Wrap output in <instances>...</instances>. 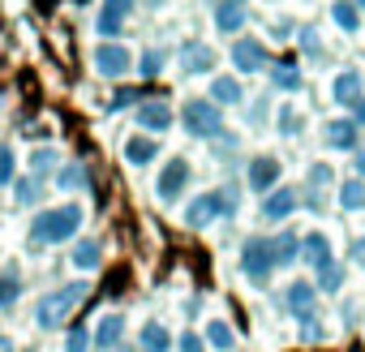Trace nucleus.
<instances>
[{
    "instance_id": "37",
    "label": "nucleus",
    "mask_w": 365,
    "mask_h": 352,
    "mask_svg": "<svg viewBox=\"0 0 365 352\" xmlns=\"http://www.w3.org/2000/svg\"><path fill=\"white\" fill-rule=\"evenodd\" d=\"M78 181H86V167H78V163H73V167H65V172H61V185H65V190H69V185H78Z\"/></svg>"
},
{
    "instance_id": "36",
    "label": "nucleus",
    "mask_w": 365,
    "mask_h": 352,
    "mask_svg": "<svg viewBox=\"0 0 365 352\" xmlns=\"http://www.w3.org/2000/svg\"><path fill=\"white\" fill-rule=\"evenodd\" d=\"M0 181H14V150L0 146Z\"/></svg>"
},
{
    "instance_id": "47",
    "label": "nucleus",
    "mask_w": 365,
    "mask_h": 352,
    "mask_svg": "<svg viewBox=\"0 0 365 352\" xmlns=\"http://www.w3.org/2000/svg\"><path fill=\"white\" fill-rule=\"evenodd\" d=\"M155 5H159V0H155Z\"/></svg>"
},
{
    "instance_id": "30",
    "label": "nucleus",
    "mask_w": 365,
    "mask_h": 352,
    "mask_svg": "<svg viewBox=\"0 0 365 352\" xmlns=\"http://www.w3.org/2000/svg\"><path fill=\"white\" fill-rule=\"evenodd\" d=\"M14 198L26 207V202H35L39 198V176H22V181H14Z\"/></svg>"
},
{
    "instance_id": "31",
    "label": "nucleus",
    "mask_w": 365,
    "mask_h": 352,
    "mask_svg": "<svg viewBox=\"0 0 365 352\" xmlns=\"http://www.w3.org/2000/svg\"><path fill=\"white\" fill-rule=\"evenodd\" d=\"M65 352H91V331H86V326H69Z\"/></svg>"
},
{
    "instance_id": "3",
    "label": "nucleus",
    "mask_w": 365,
    "mask_h": 352,
    "mask_svg": "<svg viewBox=\"0 0 365 352\" xmlns=\"http://www.w3.org/2000/svg\"><path fill=\"white\" fill-rule=\"evenodd\" d=\"M241 271L250 284H267L271 271H275V258H271V237H250L241 245Z\"/></svg>"
},
{
    "instance_id": "8",
    "label": "nucleus",
    "mask_w": 365,
    "mask_h": 352,
    "mask_svg": "<svg viewBox=\"0 0 365 352\" xmlns=\"http://www.w3.org/2000/svg\"><path fill=\"white\" fill-rule=\"evenodd\" d=\"M284 301H288V314H292V318L309 322V318H314V305H318V288H314L309 279H297V284H288Z\"/></svg>"
},
{
    "instance_id": "34",
    "label": "nucleus",
    "mask_w": 365,
    "mask_h": 352,
    "mask_svg": "<svg viewBox=\"0 0 365 352\" xmlns=\"http://www.w3.org/2000/svg\"><path fill=\"white\" fill-rule=\"evenodd\" d=\"M163 73V52H146L142 61V78H159Z\"/></svg>"
},
{
    "instance_id": "20",
    "label": "nucleus",
    "mask_w": 365,
    "mask_h": 352,
    "mask_svg": "<svg viewBox=\"0 0 365 352\" xmlns=\"http://www.w3.org/2000/svg\"><path fill=\"white\" fill-rule=\"evenodd\" d=\"M202 339H207V343H211L215 352H232V348H237V335H232V326H228L224 318H211V322H207V335H202Z\"/></svg>"
},
{
    "instance_id": "21",
    "label": "nucleus",
    "mask_w": 365,
    "mask_h": 352,
    "mask_svg": "<svg viewBox=\"0 0 365 352\" xmlns=\"http://www.w3.org/2000/svg\"><path fill=\"white\" fill-rule=\"evenodd\" d=\"M99 258H103V245H99L95 237L73 245V266H78V271H95V266H99Z\"/></svg>"
},
{
    "instance_id": "33",
    "label": "nucleus",
    "mask_w": 365,
    "mask_h": 352,
    "mask_svg": "<svg viewBox=\"0 0 365 352\" xmlns=\"http://www.w3.org/2000/svg\"><path fill=\"white\" fill-rule=\"evenodd\" d=\"M176 348H180V352H207V343H202V335H198V331H185V335L176 339Z\"/></svg>"
},
{
    "instance_id": "28",
    "label": "nucleus",
    "mask_w": 365,
    "mask_h": 352,
    "mask_svg": "<svg viewBox=\"0 0 365 352\" xmlns=\"http://www.w3.org/2000/svg\"><path fill=\"white\" fill-rule=\"evenodd\" d=\"M275 86H279V90H301V69H297L292 61H284V65L275 69Z\"/></svg>"
},
{
    "instance_id": "13",
    "label": "nucleus",
    "mask_w": 365,
    "mask_h": 352,
    "mask_svg": "<svg viewBox=\"0 0 365 352\" xmlns=\"http://www.w3.org/2000/svg\"><path fill=\"white\" fill-rule=\"evenodd\" d=\"M245 26V0H220L215 9V31L220 35H237Z\"/></svg>"
},
{
    "instance_id": "5",
    "label": "nucleus",
    "mask_w": 365,
    "mask_h": 352,
    "mask_svg": "<svg viewBox=\"0 0 365 352\" xmlns=\"http://www.w3.org/2000/svg\"><path fill=\"white\" fill-rule=\"evenodd\" d=\"M220 215H232V198H224V194L215 190V194H202V198H194V202H190L185 224H190V228H207V224H211V219H220Z\"/></svg>"
},
{
    "instance_id": "43",
    "label": "nucleus",
    "mask_w": 365,
    "mask_h": 352,
    "mask_svg": "<svg viewBox=\"0 0 365 352\" xmlns=\"http://www.w3.org/2000/svg\"><path fill=\"white\" fill-rule=\"evenodd\" d=\"M0 352H18V348H14V339H9V335H0Z\"/></svg>"
},
{
    "instance_id": "14",
    "label": "nucleus",
    "mask_w": 365,
    "mask_h": 352,
    "mask_svg": "<svg viewBox=\"0 0 365 352\" xmlns=\"http://www.w3.org/2000/svg\"><path fill=\"white\" fill-rule=\"evenodd\" d=\"M138 125H142L146 133H155V138H159V133L172 125V108H168L163 99H155V103H142V108H138Z\"/></svg>"
},
{
    "instance_id": "12",
    "label": "nucleus",
    "mask_w": 365,
    "mask_h": 352,
    "mask_svg": "<svg viewBox=\"0 0 365 352\" xmlns=\"http://www.w3.org/2000/svg\"><path fill=\"white\" fill-rule=\"evenodd\" d=\"M232 65H237L241 73H258V69L267 65V48H262L258 39H237V43H232Z\"/></svg>"
},
{
    "instance_id": "42",
    "label": "nucleus",
    "mask_w": 365,
    "mask_h": 352,
    "mask_svg": "<svg viewBox=\"0 0 365 352\" xmlns=\"http://www.w3.org/2000/svg\"><path fill=\"white\" fill-rule=\"evenodd\" d=\"M352 112H356V125H365V99H356V103H352Z\"/></svg>"
},
{
    "instance_id": "4",
    "label": "nucleus",
    "mask_w": 365,
    "mask_h": 352,
    "mask_svg": "<svg viewBox=\"0 0 365 352\" xmlns=\"http://www.w3.org/2000/svg\"><path fill=\"white\" fill-rule=\"evenodd\" d=\"M180 116H185V129H190L194 138H215V133L224 129V116H220V108H215L211 99H190Z\"/></svg>"
},
{
    "instance_id": "7",
    "label": "nucleus",
    "mask_w": 365,
    "mask_h": 352,
    "mask_svg": "<svg viewBox=\"0 0 365 352\" xmlns=\"http://www.w3.org/2000/svg\"><path fill=\"white\" fill-rule=\"evenodd\" d=\"M95 73H103V78H125V73H129V48H120V43H99V48H95Z\"/></svg>"
},
{
    "instance_id": "2",
    "label": "nucleus",
    "mask_w": 365,
    "mask_h": 352,
    "mask_svg": "<svg viewBox=\"0 0 365 352\" xmlns=\"http://www.w3.org/2000/svg\"><path fill=\"white\" fill-rule=\"evenodd\" d=\"M82 296H86V284H65V288L48 292V296L39 301V309H35L39 331H56V326H65V322H69V314L78 309V301H82Z\"/></svg>"
},
{
    "instance_id": "22",
    "label": "nucleus",
    "mask_w": 365,
    "mask_h": 352,
    "mask_svg": "<svg viewBox=\"0 0 365 352\" xmlns=\"http://www.w3.org/2000/svg\"><path fill=\"white\" fill-rule=\"evenodd\" d=\"M172 348V335L163 322H146L142 326V352H168Z\"/></svg>"
},
{
    "instance_id": "16",
    "label": "nucleus",
    "mask_w": 365,
    "mask_h": 352,
    "mask_svg": "<svg viewBox=\"0 0 365 352\" xmlns=\"http://www.w3.org/2000/svg\"><path fill=\"white\" fill-rule=\"evenodd\" d=\"M322 142H327L331 150H352V146H356V125H352V120H327Z\"/></svg>"
},
{
    "instance_id": "11",
    "label": "nucleus",
    "mask_w": 365,
    "mask_h": 352,
    "mask_svg": "<svg viewBox=\"0 0 365 352\" xmlns=\"http://www.w3.org/2000/svg\"><path fill=\"white\" fill-rule=\"evenodd\" d=\"M275 181H279V159H275V155H258V159L250 163V190H254V194H271Z\"/></svg>"
},
{
    "instance_id": "39",
    "label": "nucleus",
    "mask_w": 365,
    "mask_h": 352,
    "mask_svg": "<svg viewBox=\"0 0 365 352\" xmlns=\"http://www.w3.org/2000/svg\"><path fill=\"white\" fill-rule=\"evenodd\" d=\"M301 335H305V343H318V339H322V326H318V322H314V318H309V322H305V331H301Z\"/></svg>"
},
{
    "instance_id": "25",
    "label": "nucleus",
    "mask_w": 365,
    "mask_h": 352,
    "mask_svg": "<svg viewBox=\"0 0 365 352\" xmlns=\"http://www.w3.org/2000/svg\"><path fill=\"white\" fill-rule=\"evenodd\" d=\"M159 155V142H150V138H129L125 142V159L129 163H150Z\"/></svg>"
},
{
    "instance_id": "41",
    "label": "nucleus",
    "mask_w": 365,
    "mask_h": 352,
    "mask_svg": "<svg viewBox=\"0 0 365 352\" xmlns=\"http://www.w3.org/2000/svg\"><path fill=\"white\" fill-rule=\"evenodd\" d=\"M352 258H356V262H361V266H365V237H361V241H356V245H352Z\"/></svg>"
},
{
    "instance_id": "15",
    "label": "nucleus",
    "mask_w": 365,
    "mask_h": 352,
    "mask_svg": "<svg viewBox=\"0 0 365 352\" xmlns=\"http://www.w3.org/2000/svg\"><path fill=\"white\" fill-rule=\"evenodd\" d=\"M301 258H305L314 271H322V266H331V262H335V254H331V241H327L322 232H309V237L301 241Z\"/></svg>"
},
{
    "instance_id": "35",
    "label": "nucleus",
    "mask_w": 365,
    "mask_h": 352,
    "mask_svg": "<svg viewBox=\"0 0 365 352\" xmlns=\"http://www.w3.org/2000/svg\"><path fill=\"white\" fill-rule=\"evenodd\" d=\"M297 129H301V116H297L292 108H284V112H279V133H284V138H292Z\"/></svg>"
},
{
    "instance_id": "9",
    "label": "nucleus",
    "mask_w": 365,
    "mask_h": 352,
    "mask_svg": "<svg viewBox=\"0 0 365 352\" xmlns=\"http://www.w3.org/2000/svg\"><path fill=\"white\" fill-rule=\"evenodd\" d=\"M125 339V314H103L99 326L91 331V348H103V352H116Z\"/></svg>"
},
{
    "instance_id": "1",
    "label": "nucleus",
    "mask_w": 365,
    "mask_h": 352,
    "mask_svg": "<svg viewBox=\"0 0 365 352\" xmlns=\"http://www.w3.org/2000/svg\"><path fill=\"white\" fill-rule=\"evenodd\" d=\"M78 228H82V207L78 202H65V207H52V211L35 215L31 241L35 245H61V241H73Z\"/></svg>"
},
{
    "instance_id": "29",
    "label": "nucleus",
    "mask_w": 365,
    "mask_h": 352,
    "mask_svg": "<svg viewBox=\"0 0 365 352\" xmlns=\"http://www.w3.org/2000/svg\"><path fill=\"white\" fill-rule=\"evenodd\" d=\"M339 207H344V211H356V207H365V185H361V181H348V185L339 190Z\"/></svg>"
},
{
    "instance_id": "46",
    "label": "nucleus",
    "mask_w": 365,
    "mask_h": 352,
    "mask_svg": "<svg viewBox=\"0 0 365 352\" xmlns=\"http://www.w3.org/2000/svg\"><path fill=\"white\" fill-rule=\"evenodd\" d=\"M26 352H35V348H26Z\"/></svg>"
},
{
    "instance_id": "38",
    "label": "nucleus",
    "mask_w": 365,
    "mask_h": 352,
    "mask_svg": "<svg viewBox=\"0 0 365 352\" xmlns=\"http://www.w3.org/2000/svg\"><path fill=\"white\" fill-rule=\"evenodd\" d=\"M31 163H35V176H39V172H48V167L56 163V155H52V150H39V155H35Z\"/></svg>"
},
{
    "instance_id": "10",
    "label": "nucleus",
    "mask_w": 365,
    "mask_h": 352,
    "mask_svg": "<svg viewBox=\"0 0 365 352\" xmlns=\"http://www.w3.org/2000/svg\"><path fill=\"white\" fill-rule=\"evenodd\" d=\"M129 14H133V0H103V9L95 18V31L99 35H120V26L129 22Z\"/></svg>"
},
{
    "instance_id": "32",
    "label": "nucleus",
    "mask_w": 365,
    "mask_h": 352,
    "mask_svg": "<svg viewBox=\"0 0 365 352\" xmlns=\"http://www.w3.org/2000/svg\"><path fill=\"white\" fill-rule=\"evenodd\" d=\"M318 284H322V292H339V284H344V271L331 262V266H322V271H318Z\"/></svg>"
},
{
    "instance_id": "19",
    "label": "nucleus",
    "mask_w": 365,
    "mask_h": 352,
    "mask_svg": "<svg viewBox=\"0 0 365 352\" xmlns=\"http://www.w3.org/2000/svg\"><path fill=\"white\" fill-rule=\"evenodd\" d=\"M271 258H275V266H292V262L301 258V241H297L292 232L271 237Z\"/></svg>"
},
{
    "instance_id": "40",
    "label": "nucleus",
    "mask_w": 365,
    "mask_h": 352,
    "mask_svg": "<svg viewBox=\"0 0 365 352\" xmlns=\"http://www.w3.org/2000/svg\"><path fill=\"white\" fill-rule=\"evenodd\" d=\"M133 99H138L133 90H116V95H112V108H125V103H133Z\"/></svg>"
},
{
    "instance_id": "26",
    "label": "nucleus",
    "mask_w": 365,
    "mask_h": 352,
    "mask_svg": "<svg viewBox=\"0 0 365 352\" xmlns=\"http://www.w3.org/2000/svg\"><path fill=\"white\" fill-rule=\"evenodd\" d=\"M331 18H335V26H339V31H348V35H356V31H361V14H356L352 0H339V5L331 9Z\"/></svg>"
},
{
    "instance_id": "45",
    "label": "nucleus",
    "mask_w": 365,
    "mask_h": 352,
    "mask_svg": "<svg viewBox=\"0 0 365 352\" xmlns=\"http://www.w3.org/2000/svg\"><path fill=\"white\" fill-rule=\"evenodd\" d=\"M116 352H133V348H116Z\"/></svg>"
},
{
    "instance_id": "23",
    "label": "nucleus",
    "mask_w": 365,
    "mask_h": 352,
    "mask_svg": "<svg viewBox=\"0 0 365 352\" xmlns=\"http://www.w3.org/2000/svg\"><path fill=\"white\" fill-rule=\"evenodd\" d=\"M211 103H241V82L237 78H215L211 82Z\"/></svg>"
},
{
    "instance_id": "44",
    "label": "nucleus",
    "mask_w": 365,
    "mask_h": 352,
    "mask_svg": "<svg viewBox=\"0 0 365 352\" xmlns=\"http://www.w3.org/2000/svg\"><path fill=\"white\" fill-rule=\"evenodd\" d=\"M352 5H356V14H361V9H365V0H352Z\"/></svg>"
},
{
    "instance_id": "18",
    "label": "nucleus",
    "mask_w": 365,
    "mask_h": 352,
    "mask_svg": "<svg viewBox=\"0 0 365 352\" xmlns=\"http://www.w3.org/2000/svg\"><path fill=\"white\" fill-rule=\"evenodd\" d=\"M180 65H185V73H190V78H194V73H211V69H215V52H211L207 43H194V48H185Z\"/></svg>"
},
{
    "instance_id": "27",
    "label": "nucleus",
    "mask_w": 365,
    "mask_h": 352,
    "mask_svg": "<svg viewBox=\"0 0 365 352\" xmlns=\"http://www.w3.org/2000/svg\"><path fill=\"white\" fill-rule=\"evenodd\" d=\"M18 296H22V275H18V266H9L0 275V309H9Z\"/></svg>"
},
{
    "instance_id": "24",
    "label": "nucleus",
    "mask_w": 365,
    "mask_h": 352,
    "mask_svg": "<svg viewBox=\"0 0 365 352\" xmlns=\"http://www.w3.org/2000/svg\"><path fill=\"white\" fill-rule=\"evenodd\" d=\"M331 95H335L339 103H356V99H361V73H352V69H348V73H339Z\"/></svg>"
},
{
    "instance_id": "17",
    "label": "nucleus",
    "mask_w": 365,
    "mask_h": 352,
    "mask_svg": "<svg viewBox=\"0 0 365 352\" xmlns=\"http://www.w3.org/2000/svg\"><path fill=\"white\" fill-rule=\"evenodd\" d=\"M292 211H297V194L292 190H271V198L262 202V219H271V224L275 219H288Z\"/></svg>"
},
{
    "instance_id": "6",
    "label": "nucleus",
    "mask_w": 365,
    "mask_h": 352,
    "mask_svg": "<svg viewBox=\"0 0 365 352\" xmlns=\"http://www.w3.org/2000/svg\"><path fill=\"white\" fill-rule=\"evenodd\" d=\"M185 185H190V159H168L163 172H159V181H155V194H159L163 202H172Z\"/></svg>"
}]
</instances>
